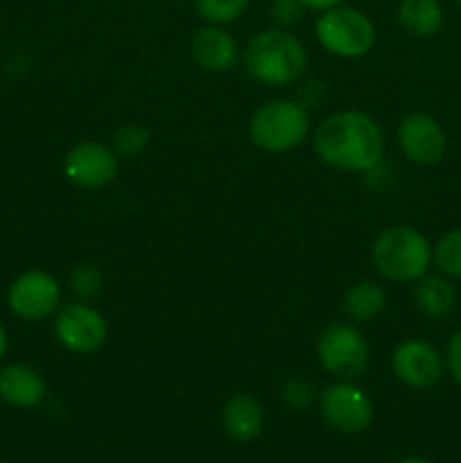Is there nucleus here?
Listing matches in <instances>:
<instances>
[{
	"label": "nucleus",
	"mask_w": 461,
	"mask_h": 463,
	"mask_svg": "<svg viewBox=\"0 0 461 463\" xmlns=\"http://www.w3.org/2000/svg\"><path fill=\"white\" fill-rule=\"evenodd\" d=\"M280 398H283L285 405L294 407V410H306L312 405V401L316 398L315 384L310 380L303 378H289L287 383L280 389Z\"/></svg>",
	"instance_id": "23"
},
{
	"label": "nucleus",
	"mask_w": 461,
	"mask_h": 463,
	"mask_svg": "<svg viewBox=\"0 0 461 463\" xmlns=\"http://www.w3.org/2000/svg\"><path fill=\"white\" fill-rule=\"evenodd\" d=\"M307 52L292 32L271 27L253 36L244 48V68L251 80L265 86H287L301 80Z\"/></svg>",
	"instance_id": "2"
},
{
	"label": "nucleus",
	"mask_w": 461,
	"mask_h": 463,
	"mask_svg": "<svg viewBox=\"0 0 461 463\" xmlns=\"http://www.w3.org/2000/svg\"><path fill=\"white\" fill-rule=\"evenodd\" d=\"M221 428L226 437L238 443H249L260 437L265 428V410L251 393H235L221 410Z\"/></svg>",
	"instance_id": "15"
},
{
	"label": "nucleus",
	"mask_w": 461,
	"mask_h": 463,
	"mask_svg": "<svg viewBox=\"0 0 461 463\" xmlns=\"http://www.w3.org/2000/svg\"><path fill=\"white\" fill-rule=\"evenodd\" d=\"M443 5L438 0H400L398 23L416 39H432L443 27Z\"/></svg>",
	"instance_id": "17"
},
{
	"label": "nucleus",
	"mask_w": 461,
	"mask_h": 463,
	"mask_svg": "<svg viewBox=\"0 0 461 463\" xmlns=\"http://www.w3.org/2000/svg\"><path fill=\"white\" fill-rule=\"evenodd\" d=\"M303 7L316 9V12H324V9L334 7V5H342V0H298Z\"/></svg>",
	"instance_id": "26"
},
{
	"label": "nucleus",
	"mask_w": 461,
	"mask_h": 463,
	"mask_svg": "<svg viewBox=\"0 0 461 463\" xmlns=\"http://www.w3.org/2000/svg\"><path fill=\"white\" fill-rule=\"evenodd\" d=\"M45 398V380L34 366L14 362L0 369V401L16 410H32Z\"/></svg>",
	"instance_id": "14"
},
{
	"label": "nucleus",
	"mask_w": 461,
	"mask_h": 463,
	"mask_svg": "<svg viewBox=\"0 0 461 463\" xmlns=\"http://www.w3.org/2000/svg\"><path fill=\"white\" fill-rule=\"evenodd\" d=\"M9 310L25 321H43L59 310L61 285L52 274L41 269L23 271L7 292Z\"/></svg>",
	"instance_id": "9"
},
{
	"label": "nucleus",
	"mask_w": 461,
	"mask_h": 463,
	"mask_svg": "<svg viewBox=\"0 0 461 463\" xmlns=\"http://www.w3.org/2000/svg\"><path fill=\"white\" fill-rule=\"evenodd\" d=\"M118 170H120V156L116 149L98 140H81L68 149L63 158V175L77 188H104L116 179Z\"/></svg>",
	"instance_id": "10"
},
{
	"label": "nucleus",
	"mask_w": 461,
	"mask_h": 463,
	"mask_svg": "<svg viewBox=\"0 0 461 463\" xmlns=\"http://www.w3.org/2000/svg\"><path fill=\"white\" fill-rule=\"evenodd\" d=\"M456 5H459V7H461V0H456Z\"/></svg>",
	"instance_id": "29"
},
{
	"label": "nucleus",
	"mask_w": 461,
	"mask_h": 463,
	"mask_svg": "<svg viewBox=\"0 0 461 463\" xmlns=\"http://www.w3.org/2000/svg\"><path fill=\"white\" fill-rule=\"evenodd\" d=\"M54 337L66 351L89 355L107 344L108 326L102 312L86 301L68 303L54 317Z\"/></svg>",
	"instance_id": "8"
},
{
	"label": "nucleus",
	"mask_w": 461,
	"mask_h": 463,
	"mask_svg": "<svg viewBox=\"0 0 461 463\" xmlns=\"http://www.w3.org/2000/svg\"><path fill=\"white\" fill-rule=\"evenodd\" d=\"M104 288V274L93 262H81L71 274V289L81 301H93Z\"/></svg>",
	"instance_id": "21"
},
{
	"label": "nucleus",
	"mask_w": 461,
	"mask_h": 463,
	"mask_svg": "<svg viewBox=\"0 0 461 463\" xmlns=\"http://www.w3.org/2000/svg\"><path fill=\"white\" fill-rule=\"evenodd\" d=\"M387 292L373 280H362L348 288L343 294V312L355 324H366L387 310Z\"/></svg>",
	"instance_id": "18"
},
{
	"label": "nucleus",
	"mask_w": 461,
	"mask_h": 463,
	"mask_svg": "<svg viewBox=\"0 0 461 463\" xmlns=\"http://www.w3.org/2000/svg\"><path fill=\"white\" fill-rule=\"evenodd\" d=\"M301 14L303 5L298 0H274L271 3V18H274L280 30H287V27L296 25L301 21Z\"/></svg>",
	"instance_id": "24"
},
{
	"label": "nucleus",
	"mask_w": 461,
	"mask_h": 463,
	"mask_svg": "<svg viewBox=\"0 0 461 463\" xmlns=\"http://www.w3.org/2000/svg\"><path fill=\"white\" fill-rule=\"evenodd\" d=\"M190 52L193 59L211 72H226L238 61V41L230 32H226L221 25H206L194 32L190 41Z\"/></svg>",
	"instance_id": "13"
},
{
	"label": "nucleus",
	"mask_w": 461,
	"mask_h": 463,
	"mask_svg": "<svg viewBox=\"0 0 461 463\" xmlns=\"http://www.w3.org/2000/svg\"><path fill=\"white\" fill-rule=\"evenodd\" d=\"M310 131V113L294 99L265 102L249 122V138L269 154H283L298 147Z\"/></svg>",
	"instance_id": "4"
},
{
	"label": "nucleus",
	"mask_w": 461,
	"mask_h": 463,
	"mask_svg": "<svg viewBox=\"0 0 461 463\" xmlns=\"http://www.w3.org/2000/svg\"><path fill=\"white\" fill-rule=\"evenodd\" d=\"M443 360H446V371L452 375V380L461 384V328L455 330L447 339Z\"/></svg>",
	"instance_id": "25"
},
{
	"label": "nucleus",
	"mask_w": 461,
	"mask_h": 463,
	"mask_svg": "<svg viewBox=\"0 0 461 463\" xmlns=\"http://www.w3.org/2000/svg\"><path fill=\"white\" fill-rule=\"evenodd\" d=\"M432 265H437L438 274L461 280V226L446 231L432 244Z\"/></svg>",
	"instance_id": "19"
},
{
	"label": "nucleus",
	"mask_w": 461,
	"mask_h": 463,
	"mask_svg": "<svg viewBox=\"0 0 461 463\" xmlns=\"http://www.w3.org/2000/svg\"><path fill=\"white\" fill-rule=\"evenodd\" d=\"M398 463H428V461L420 459V457H405V459H400Z\"/></svg>",
	"instance_id": "28"
},
{
	"label": "nucleus",
	"mask_w": 461,
	"mask_h": 463,
	"mask_svg": "<svg viewBox=\"0 0 461 463\" xmlns=\"http://www.w3.org/2000/svg\"><path fill=\"white\" fill-rule=\"evenodd\" d=\"M316 357L325 373L337 380L360 378L369 366V342L351 321H333L316 339Z\"/></svg>",
	"instance_id": "6"
},
{
	"label": "nucleus",
	"mask_w": 461,
	"mask_h": 463,
	"mask_svg": "<svg viewBox=\"0 0 461 463\" xmlns=\"http://www.w3.org/2000/svg\"><path fill=\"white\" fill-rule=\"evenodd\" d=\"M371 258L382 279L391 283H416L432 267V242L414 226H387L375 238Z\"/></svg>",
	"instance_id": "3"
},
{
	"label": "nucleus",
	"mask_w": 461,
	"mask_h": 463,
	"mask_svg": "<svg viewBox=\"0 0 461 463\" xmlns=\"http://www.w3.org/2000/svg\"><path fill=\"white\" fill-rule=\"evenodd\" d=\"M0 463H5V461H0Z\"/></svg>",
	"instance_id": "30"
},
{
	"label": "nucleus",
	"mask_w": 461,
	"mask_h": 463,
	"mask_svg": "<svg viewBox=\"0 0 461 463\" xmlns=\"http://www.w3.org/2000/svg\"><path fill=\"white\" fill-rule=\"evenodd\" d=\"M393 375L409 389H429L441 383L446 360L437 346L419 337L402 339L391 353Z\"/></svg>",
	"instance_id": "11"
},
{
	"label": "nucleus",
	"mask_w": 461,
	"mask_h": 463,
	"mask_svg": "<svg viewBox=\"0 0 461 463\" xmlns=\"http://www.w3.org/2000/svg\"><path fill=\"white\" fill-rule=\"evenodd\" d=\"M321 416L342 434H360L373 423V402L369 393L351 380H337L319 396Z\"/></svg>",
	"instance_id": "7"
},
{
	"label": "nucleus",
	"mask_w": 461,
	"mask_h": 463,
	"mask_svg": "<svg viewBox=\"0 0 461 463\" xmlns=\"http://www.w3.org/2000/svg\"><path fill=\"white\" fill-rule=\"evenodd\" d=\"M5 353H7V330L0 324V362L5 360Z\"/></svg>",
	"instance_id": "27"
},
{
	"label": "nucleus",
	"mask_w": 461,
	"mask_h": 463,
	"mask_svg": "<svg viewBox=\"0 0 461 463\" xmlns=\"http://www.w3.org/2000/svg\"><path fill=\"white\" fill-rule=\"evenodd\" d=\"M321 48L342 59H357L375 45V25L364 12L346 5L324 9L315 23Z\"/></svg>",
	"instance_id": "5"
},
{
	"label": "nucleus",
	"mask_w": 461,
	"mask_h": 463,
	"mask_svg": "<svg viewBox=\"0 0 461 463\" xmlns=\"http://www.w3.org/2000/svg\"><path fill=\"white\" fill-rule=\"evenodd\" d=\"M416 310L432 321L447 319L456 310L459 294H456L455 280L443 274H425L416 280L414 288Z\"/></svg>",
	"instance_id": "16"
},
{
	"label": "nucleus",
	"mask_w": 461,
	"mask_h": 463,
	"mask_svg": "<svg viewBox=\"0 0 461 463\" xmlns=\"http://www.w3.org/2000/svg\"><path fill=\"white\" fill-rule=\"evenodd\" d=\"M315 152L321 163L346 172H369L384 156V136L364 111L343 109L330 113L315 131Z\"/></svg>",
	"instance_id": "1"
},
{
	"label": "nucleus",
	"mask_w": 461,
	"mask_h": 463,
	"mask_svg": "<svg viewBox=\"0 0 461 463\" xmlns=\"http://www.w3.org/2000/svg\"><path fill=\"white\" fill-rule=\"evenodd\" d=\"M147 145L149 131L145 129L143 125H136V122L122 125L120 129H116V134H113V149H116V154L120 158L138 156Z\"/></svg>",
	"instance_id": "22"
},
{
	"label": "nucleus",
	"mask_w": 461,
	"mask_h": 463,
	"mask_svg": "<svg viewBox=\"0 0 461 463\" xmlns=\"http://www.w3.org/2000/svg\"><path fill=\"white\" fill-rule=\"evenodd\" d=\"M398 147L414 165H437L447 149V136L441 122L425 111L405 116L398 125Z\"/></svg>",
	"instance_id": "12"
},
{
	"label": "nucleus",
	"mask_w": 461,
	"mask_h": 463,
	"mask_svg": "<svg viewBox=\"0 0 461 463\" xmlns=\"http://www.w3.org/2000/svg\"><path fill=\"white\" fill-rule=\"evenodd\" d=\"M251 0H194L199 16L211 25H226L233 23L247 12Z\"/></svg>",
	"instance_id": "20"
}]
</instances>
